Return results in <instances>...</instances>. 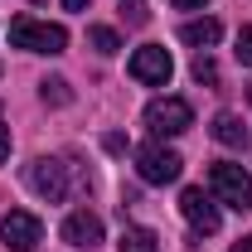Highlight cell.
Instances as JSON below:
<instances>
[{
  "instance_id": "cell-1",
  "label": "cell",
  "mask_w": 252,
  "mask_h": 252,
  "mask_svg": "<svg viewBox=\"0 0 252 252\" xmlns=\"http://www.w3.org/2000/svg\"><path fill=\"white\" fill-rule=\"evenodd\" d=\"M10 44L25 54H63L68 49V30L63 25H44L34 15H15L10 20Z\"/></svg>"
},
{
  "instance_id": "cell-2",
  "label": "cell",
  "mask_w": 252,
  "mask_h": 252,
  "mask_svg": "<svg viewBox=\"0 0 252 252\" xmlns=\"http://www.w3.org/2000/svg\"><path fill=\"white\" fill-rule=\"evenodd\" d=\"M209 194L219 204H228V209H238V214L252 209V180L243 175V165H233V160H214L209 165Z\"/></svg>"
},
{
  "instance_id": "cell-3",
  "label": "cell",
  "mask_w": 252,
  "mask_h": 252,
  "mask_svg": "<svg viewBox=\"0 0 252 252\" xmlns=\"http://www.w3.org/2000/svg\"><path fill=\"white\" fill-rule=\"evenodd\" d=\"M180 170H185L180 151H170V146H160V141H146V146L136 151V175H141L146 185H175Z\"/></svg>"
},
{
  "instance_id": "cell-4",
  "label": "cell",
  "mask_w": 252,
  "mask_h": 252,
  "mask_svg": "<svg viewBox=\"0 0 252 252\" xmlns=\"http://www.w3.org/2000/svg\"><path fill=\"white\" fill-rule=\"evenodd\" d=\"M146 126L156 131L160 141H165V136H185L189 126H194V107H189L185 97H156V102L146 107Z\"/></svg>"
},
{
  "instance_id": "cell-5",
  "label": "cell",
  "mask_w": 252,
  "mask_h": 252,
  "mask_svg": "<svg viewBox=\"0 0 252 252\" xmlns=\"http://www.w3.org/2000/svg\"><path fill=\"white\" fill-rule=\"evenodd\" d=\"M180 214L189 219V228H194L199 238H209V233H219V228H223L219 199H214L209 189H199V185H189L185 194H180Z\"/></svg>"
},
{
  "instance_id": "cell-6",
  "label": "cell",
  "mask_w": 252,
  "mask_h": 252,
  "mask_svg": "<svg viewBox=\"0 0 252 252\" xmlns=\"http://www.w3.org/2000/svg\"><path fill=\"white\" fill-rule=\"evenodd\" d=\"M25 180H30V189L39 199H49V204H63V199H68V165H63V160H49V156L30 160Z\"/></svg>"
},
{
  "instance_id": "cell-7",
  "label": "cell",
  "mask_w": 252,
  "mask_h": 252,
  "mask_svg": "<svg viewBox=\"0 0 252 252\" xmlns=\"http://www.w3.org/2000/svg\"><path fill=\"white\" fill-rule=\"evenodd\" d=\"M126 73L136 78V83H151V88H165L170 83V73H175V59H170V49H160V44H141L131 63H126Z\"/></svg>"
},
{
  "instance_id": "cell-8",
  "label": "cell",
  "mask_w": 252,
  "mask_h": 252,
  "mask_svg": "<svg viewBox=\"0 0 252 252\" xmlns=\"http://www.w3.org/2000/svg\"><path fill=\"white\" fill-rule=\"evenodd\" d=\"M0 238H5L10 252H34L44 243V223L34 219L30 209H10V214L0 219Z\"/></svg>"
},
{
  "instance_id": "cell-9",
  "label": "cell",
  "mask_w": 252,
  "mask_h": 252,
  "mask_svg": "<svg viewBox=\"0 0 252 252\" xmlns=\"http://www.w3.org/2000/svg\"><path fill=\"white\" fill-rule=\"evenodd\" d=\"M63 243H68V248L93 252L97 243H102V219H97V214H88V209L68 214V219H63Z\"/></svg>"
},
{
  "instance_id": "cell-10",
  "label": "cell",
  "mask_w": 252,
  "mask_h": 252,
  "mask_svg": "<svg viewBox=\"0 0 252 252\" xmlns=\"http://www.w3.org/2000/svg\"><path fill=\"white\" fill-rule=\"evenodd\" d=\"M214 141L228 146V151H243L252 141V131H248V122H243L238 112H219V117H214Z\"/></svg>"
},
{
  "instance_id": "cell-11",
  "label": "cell",
  "mask_w": 252,
  "mask_h": 252,
  "mask_svg": "<svg viewBox=\"0 0 252 252\" xmlns=\"http://www.w3.org/2000/svg\"><path fill=\"white\" fill-rule=\"evenodd\" d=\"M180 39L194 44V49H214V44L223 39V25L209 20V15H204V20H185V25H180Z\"/></svg>"
},
{
  "instance_id": "cell-12",
  "label": "cell",
  "mask_w": 252,
  "mask_h": 252,
  "mask_svg": "<svg viewBox=\"0 0 252 252\" xmlns=\"http://www.w3.org/2000/svg\"><path fill=\"white\" fill-rule=\"evenodd\" d=\"M117 252H160V238L151 233V228H126Z\"/></svg>"
},
{
  "instance_id": "cell-13",
  "label": "cell",
  "mask_w": 252,
  "mask_h": 252,
  "mask_svg": "<svg viewBox=\"0 0 252 252\" xmlns=\"http://www.w3.org/2000/svg\"><path fill=\"white\" fill-rule=\"evenodd\" d=\"M88 44H93L97 54H117V49H122L117 30H107V25H93V30H88Z\"/></svg>"
},
{
  "instance_id": "cell-14",
  "label": "cell",
  "mask_w": 252,
  "mask_h": 252,
  "mask_svg": "<svg viewBox=\"0 0 252 252\" xmlns=\"http://www.w3.org/2000/svg\"><path fill=\"white\" fill-rule=\"evenodd\" d=\"M39 93H44V102H54V107H68V102H73V93H68V83H63V78H44V83H39Z\"/></svg>"
},
{
  "instance_id": "cell-15",
  "label": "cell",
  "mask_w": 252,
  "mask_h": 252,
  "mask_svg": "<svg viewBox=\"0 0 252 252\" xmlns=\"http://www.w3.org/2000/svg\"><path fill=\"white\" fill-rule=\"evenodd\" d=\"M122 20H126V25H136V30H141V25H151V10H146L141 0H122Z\"/></svg>"
},
{
  "instance_id": "cell-16",
  "label": "cell",
  "mask_w": 252,
  "mask_h": 252,
  "mask_svg": "<svg viewBox=\"0 0 252 252\" xmlns=\"http://www.w3.org/2000/svg\"><path fill=\"white\" fill-rule=\"evenodd\" d=\"M194 78H199V83H209V88H214V83H219V63L209 59V54H199V59H194Z\"/></svg>"
},
{
  "instance_id": "cell-17",
  "label": "cell",
  "mask_w": 252,
  "mask_h": 252,
  "mask_svg": "<svg viewBox=\"0 0 252 252\" xmlns=\"http://www.w3.org/2000/svg\"><path fill=\"white\" fill-rule=\"evenodd\" d=\"M238 63H248V68H252V25L238 30Z\"/></svg>"
},
{
  "instance_id": "cell-18",
  "label": "cell",
  "mask_w": 252,
  "mask_h": 252,
  "mask_svg": "<svg viewBox=\"0 0 252 252\" xmlns=\"http://www.w3.org/2000/svg\"><path fill=\"white\" fill-rule=\"evenodd\" d=\"M102 146H107L112 156H122V151H126V136H122V131H107V136H102Z\"/></svg>"
},
{
  "instance_id": "cell-19",
  "label": "cell",
  "mask_w": 252,
  "mask_h": 252,
  "mask_svg": "<svg viewBox=\"0 0 252 252\" xmlns=\"http://www.w3.org/2000/svg\"><path fill=\"white\" fill-rule=\"evenodd\" d=\"M0 160H10V126H5V112H0Z\"/></svg>"
},
{
  "instance_id": "cell-20",
  "label": "cell",
  "mask_w": 252,
  "mask_h": 252,
  "mask_svg": "<svg viewBox=\"0 0 252 252\" xmlns=\"http://www.w3.org/2000/svg\"><path fill=\"white\" fill-rule=\"evenodd\" d=\"M63 10H73V15H83V10H88V0H63Z\"/></svg>"
},
{
  "instance_id": "cell-21",
  "label": "cell",
  "mask_w": 252,
  "mask_h": 252,
  "mask_svg": "<svg viewBox=\"0 0 252 252\" xmlns=\"http://www.w3.org/2000/svg\"><path fill=\"white\" fill-rule=\"evenodd\" d=\"M199 5H209V0H175V10H199Z\"/></svg>"
},
{
  "instance_id": "cell-22",
  "label": "cell",
  "mask_w": 252,
  "mask_h": 252,
  "mask_svg": "<svg viewBox=\"0 0 252 252\" xmlns=\"http://www.w3.org/2000/svg\"><path fill=\"white\" fill-rule=\"evenodd\" d=\"M233 252H252V238H243V243H238V248H233Z\"/></svg>"
},
{
  "instance_id": "cell-23",
  "label": "cell",
  "mask_w": 252,
  "mask_h": 252,
  "mask_svg": "<svg viewBox=\"0 0 252 252\" xmlns=\"http://www.w3.org/2000/svg\"><path fill=\"white\" fill-rule=\"evenodd\" d=\"M248 97H252V83H248Z\"/></svg>"
}]
</instances>
